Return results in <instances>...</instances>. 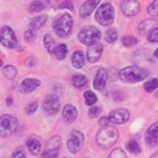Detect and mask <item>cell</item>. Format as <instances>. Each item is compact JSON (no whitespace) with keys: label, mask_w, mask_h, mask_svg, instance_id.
<instances>
[{"label":"cell","mask_w":158,"mask_h":158,"mask_svg":"<svg viewBox=\"0 0 158 158\" xmlns=\"http://www.w3.org/2000/svg\"><path fill=\"white\" fill-rule=\"evenodd\" d=\"M7 103L8 106H11L12 105L13 103V99L11 98V97H9L7 99Z\"/></svg>","instance_id":"41"},{"label":"cell","mask_w":158,"mask_h":158,"mask_svg":"<svg viewBox=\"0 0 158 158\" xmlns=\"http://www.w3.org/2000/svg\"><path fill=\"white\" fill-rule=\"evenodd\" d=\"M85 143V138L80 131H73L67 140V148L73 154H77L80 151Z\"/></svg>","instance_id":"7"},{"label":"cell","mask_w":158,"mask_h":158,"mask_svg":"<svg viewBox=\"0 0 158 158\" xmlns=\"http://www.w3.org/2000/svg\"><path fill=\"white\" fill-rule=\"evenodd\" d=\"M101 111L100 109L97 106L92 107L88 111V115L91 118H96L100 115Z\"/></svg>","instance_id":"38"},{"label":"cell","mask_w":158,"mask_h":158,"mask_svg":"<svg viewBox=\"0 0 158 158\" xmlns=\"http://www.w3.org/2000/svg\"><path fill=\"white\" fill-rule=\"evenodd\" d=\"M44 9V4L40 1H34L29 6V10L32 13H40Z\"/></svg>","instance_id":"31"},{"label":"cell","mask_w":158,"mask_h":158,"mask_svg":"<svg viewBox=\"0 0 158 158\" xmlns=\"http://www.w3.org/2000/svg\"><path fill=\"white\" fill-rule=\"evenodd\" d=\"M38 107V103L37 102H32L30 103L26 107V112L28 114H31L36 111Z\"/></svg>","instance_id":"37"},{"label":"cell","mask_w":158,"mask_h":158,"mask_svg":"<svg viewBox=\"0 0 158 158\" xmlns=\"http://www.w3.org/2000/svg\"><path fill=\"white\" fill-rule=\"evenodd\" d=\"M147 11L151 16L158 15V0H154V2L148 6Z\"/></svg>","instance_id":"34"},{"label":"cell","mask_w":158,"mask_h":158,"mask_svg":"<svg viewBox=\"0 0 158 158\" xmlns=\"http://www.w3.org/2000/svg\"><path fill=\"white\" fill-rule=\"evenodd\" d=\"M145 142L150 148L158 145V123H154L148 128L145 135Z\"/></svg>","instance_id":"12"},{"label":"cell","mask_w":158,"mask_h":158,"mask_svg":"<svg viewBox=\"0 0 158 158\" xmlns=\"http://www.w3.org/2000/svg\"><path fill=\"white\" fill-rule=\"evenodd\" d=\"M121 7L125 15L132 17L139 12L140 6L137 0H123L121 4Z\"/></svg>","instance_id":"11"},{"label":"cell","mask_w":158,"mask_h":158,"mask_svg":"<svg viewBox=\"0 0 158 158\" xmlns=\"http://www.w3.org/2000/svg\"><path fill=\"white\" fill-rule=\"evenodd\" d=\"M110 122V121L109 119V117L107 118L106 117H103L101 118H100V120L98 121V124L102 127H105L108 126V124Z\"/></svg>","instance_id":"39"},{"label":"cell","mask_w":158,"mask_h":158,"mask_svg":"<svg viewBox=\"0 0 158 158\" xmlns=\"http://www.w3.org/2000/svg\"><path fill=\"white\" fill-rule=\"evenodd\" d=\"M17 69L13 65H7L3 69L4 76L8 79H13L17 75Z\"/></svg>","instance_id":"26"},{"label":"cell","mask_w":158,"mask_h":158,"mask_svg":"<svg viewBox=\"0 0 158 158\" xmlns=\"http://www.w3.org/2000/svg\"><path fill=\"white\" fill-rule=\"evenodd\" d=\"M154 56L158 59V49H156L154 52Z\"/></svg>","instance_id":"43"},{"label":"cell","mask_w":158,"mask_h":158,"mask_svg":"<svg viewBox=\"0 0 158 158\" xmlns=\"http://www.w3.org/2000/svg\"><path fill=\"white\" fill-rule=\"evenodd\" d=\"M156 24V21L153 19H148L142 21L138 26V32L141 35L149 32L151 30L154 28Z\"/></svg>","instance_id":"20"},{"label":"cell","mask_w":158,"mask_h":158,"mask_svg":"<svg viewBox=\"0 0 158 158\" xmlns=\"http://www.w3.org/2000/svg\"><path fill=\"white\" fill-rule=\"evenodd\" d=\"M103 51V45L100 43H97L90 46L87 50V59L90 63H95L99 60Z\"/></svg>","instance_id":"14"},{"label":"cell","mask_w":158,"mask_h":158,"mask_svg":"<svg viewBox=\"0 0 158 158\" xmlns=\"http://www.w3.org/2000/svg\"><path fill=\"white\" fill-rule=\"evenodd\" d=\"M19 123L16 117L10 115H4L0 118V134L3 138H7L15 132Z\"/></svg>","instance_id":"6"},{"label":"cell","mask_w":158,"mask_h":158,"mask_svg":"<svg viewBox=\"0 0 158 158\" xmlns=\"http://www.w3.org/2000/svg\"><path fill=\"white\" fill-rule=\"evenodd\" d=\"M0 40L3 46L9 49H13L17 46V40L15 34L8 26H5L1 29Z\"/></svg>","instance_id":"8"},{"label":"cell","mask_w":158,"mask_h":158,"mask_svg":"<svg viewBox=\"0 0 158 158\" xmlns=\"http://www.w3.org/2000/svg\"><path fill=\"white\" fill-rule=\"evenodd\" d=\"M108 79V73L104 68H101L98 71L93 86L96 90L100 91L104 89Z\"/></svg>","instance_id":"13"},{"label":"cell","mask_w":158,"mask_h":158,"mask_svg":"<svg viewBox=\"0 0 158 158\" xmlns=\"http://www.w3.org/2000/svg\"><path fill=\"white\" fill-rule=\"evenodd\" d=\"M61 145V138L59 136H53L46 142L45 150L48 151H59Z\"/></svg>","instance_id":"18"},{"label":"cell","mask_w":158,"mask_h":158,"mask_svg":"<svg viewBox=\"0 0 158 158\" xmlns=\"http://www.w3.org/2000/svg\"><path fill=\"white\" fill-rule=\"evenodd\" d=\"M84 97H85L86 105L88 106L94 105L97 102V97L95 94L92 91L85 92L84 94Z\"/></svg>","instance_id":"29"},{"label":"cell","mask_w":158,"mask_h":158,"mask_svg":"<svg viewBox=\"0 0 158 158\" xmlns=\"http://www.w3.org/2000/svg\"><path fill=\"white\" fill-rule=\"evenodd\" d=\"M88 82V79L86 76L82 75H77L73 76L72 78L73 85L78 88L85 86Z\"/></svg>","instance_id":"24"},{"label":"cell","mask_w":158,"mask_h":158,"mask_svg":"<svg viewBox=\"0 0 158 158\" xmlns=\"http://www.w3.org/2000/svg\"><path fill=\"white\" fill-rule=\"evenodd\" d=\"M107 158H127L125 151L120 148L113 150Z\"/></svg>","instance_id":"32"},{"label":"cell","mask_w":158,"mask_h":158,"mask_svg":"<svg viewBox=\"0 0 158 158\" xmlns=\"http://www.w3.org/2000/svg\"><path fill=\"white\" fill-rule=\"evenodd\" d=\"M118 138V131L113 126L102 127L96 136L97 144L103 148H109L115 144Z\"/></svg>","instance_id":"2"},{"label":"cell","mask_w":158,"mask_h":158,"mask_svg":"<svg viewBox=\"0 0 158 158\" xmlns=\"http://www.w3.org/2000/svg\"><path fill=\"white\" fill-rule=\"evenodd\" d=\"M118 37V34L117 30L115 28H110L107 30V32H106L105 36V40L108 43H113L117 40Z\"/></svg>","instance_id":"28"},{"label":"cell","mask_w":158,"mask_h":158,"mask_svg":"<svg viewBox=\"0 0 158 158\" xmlns=\"http://www.w3.org/2000/svg\"><path fill=\"white\" fill-rule=\"evenodd\" d=\"M149 72L146 69L138 66H130L123 69L119 73V78L123 82L135 83L146 79Z\"/></svg>","instance_id":"1"},{"label":"cell","mask_w":158,"mask_h":158,"mask_svg":"<svg viewBox=\"0 0 158 158\" xmlns=\"http://www.w3.org/2000/svg\"><path fill=\"white\" fill-rule=\"evenodd\" d=\"M11 158H27L25 153L21 150H17L13 153Z\"/></svg>","instance_id":"40"},{"label":"cell","mask_w":158,"mask_h":158,"mask_svg":"<svg viewBox=\"0 0 158 158\" xmlns=\"http://www.w3.org/2000/svg\"><path fill=\"white\" fill-rule=\"evenodd\" d=\"M44 44L46 50L50 54L55 53L57 49L56 44L54 40L49 34H46L44 38Z\"/></svg>","instance_id":"23"},{"label":"cell","mask_w":158,"mask_h":158,"mask_svg":"<svg viewBox=\"0 0 158 158\" xmlns=\"http://www.w3.org/2000/svg\"><path fill=\"white\" fill-rule=\"evenodd\" d=\"M85 56L81 50H77L74 52L71 57V63L74 67L80 69L85 65Z\"/></svg>","instance_id":"19"},{"label":"cell","mask_w":158,"mask_h":158,"mask_svg":"<svg viewBox=\"0 0 158 158\" xmlns=\"http://www.w3.org/2000/svg\"><path fill=\"white\" fill-rule=\"evenodd\" d=\"M40 85V81L36 78H26L21 84L22 90L26 93H31Z\"/></svg>","instance_id":"17"},{"label":"cell","mask_w":158,"mask_h":158,"mask_svg":"<svg viewBox=\"0 0 158 158\" xmlns=\"http://www.w3.org/2000/svg\"><path fill=\"white\" fill-rule=\"evenodd\" d=\"M96 21L103 26H109L114 21V9L110 3H103L98 8L96 13Z\"/></svg>","instance_id":"4"},{"label":"cell","mask_w":158,"mask_h":158,"mask_svg":"<svg viewBox=\"0 0 158 158\" xmlns=\"http://www.w3.org/2000/svg\"><path fill=\"white\" fill-rule=\"evenodd\" d=\"M60 109V102L56 95H48L43 103V110L47 115H52L57 113Z\"/></svg>","instance_id":"9"},{"label":"cell","mask_w":158,"mask_h":158,"mask_svg":"<svg viewBox=\"0 0 158 158\" xmlns=\"http://www.w3.org/2000/svg\"><path fill=\"white\" fill-rule=\"evenodd\" d=\"M78 115V112L75 107L73 105L68 104L63 108L62 112L63 119L65 123H71L76 120Z\"/></svg>","instance_id":"16"},{"label":"cell","mask_w":158,"mask_h":158,"mask_svg":"<svg viewBox=\"0 0 158 158\" xmlns=\"http://www.w3.org/2000/svg\"><path fill=\"white\" fill-rule=\"evenodd\" d=\"M48 17L46 15H41L34 17L31 20V23H30V27L34 31H38V30L41 28L44 25Z\"/></svg>","instance_id":"22"},{"label":"cell","mask_w":158,"mask_h":158,"mask_svg":"<svg viewBox=\"0 0 158 158\" xmlns=\"http://www.w3.org/2000/svg\"><path fill=\"white\" fill-rule=\"evenodd\" d=\"M130 118V113L126 109L118 108L112 111L109 115L110 122L117 125H121L127 123Z\"/></svg>","instance_id":"10"},{"label":"cell","mask_w":158,"mask_h":158,"mask_svg":"<svg viewBox=\"0 0 158 158\" xmlns=\"http://www.w3.org/2000/svg\"><path fill=\"white\" fill-rule=\"evenodd\" d=\"M67 52L68 49L65 44H61V45L57 47L55 54L57 59H59V60H63V59L66 57Z\"/></svg>","instance_id":"27"},{"label":"cell","mask_w":158,"mask_h":158,"mask_svg":"<svg viewBox=\"0 0 158 158\" xmlns=\"http://www.w3.org/2000/svg\"><path fill=\"white\" fill-rule=\"evenodd\" d=\"M150 158H158V150L156 151Z\"/></svg>","instance_id":"42"},{"label":"cell","mask_w":158,"mask_h":158,"mask_svg":"<svg viewBox=\"0 0 158 158\" xmlns=\"http://www.w3.org/2000/svg\"><path fill=\"white\" fill-rule=\"evenodd\" d=\"M148 40L150 42H158V27L152 30L150 32Z\"/></svg>","instance_id":"36"},{"label":"cell","mask_w":158,"mask_h":158,"mask_svg":"<svg viewBox=\"0 0 158 158\" xmlns=\"http://www.w3.org/2000/svg\"><path fill=\"white\" fill-rule=\"evenodd\" d=\"M73 18L68 13L63 14L53 24V31L59 37H65L71 32L73 27Z\"/></svg>","instance_id":"5"},{"label":"cell","mask_w":158,"mask_h":158,"mask_svg":"<svg viewBox=\"0 0 158 158\" xmlns=\"http://www.w3.org/2000/svg\"><path fill=\"white\" fill-rule=\"evenodd\" d=\"M102 34L99 30L93 26H87L82 28L78 34V40L86 46H91L98 43Z\"/></svg>","instance_id":"3"},{"label":"cell","mask_w":158,"mask_h":158,"mask_svg":"<svg viewBox=\"0 0 158 158\" xmlns=\"http://www.w3.org/2000/svg\"><path fill=\"white\" fill-rule=\"evenodd\" d=\"M122 42L123 44L124 45L125 47H131L136 45V44L138 43V40L134 36H124L122 38Z\"/></svg>","instance_id":"33"},{"label":"cell","mask_w":158,"mask_h":158,"mask_svg":"<svg viewBox=\"0 0 158 158\" xmlns=\"http://www.w3.org/2000/svg\"><path fill=\"white\" fill-rule=\"evenodd\" d=\"M144 88L147 92H152L158 88V79L152 78L145 82Z\"/></svg>","instance_id":"30"},{"label":"cell","mask_w":158,"mask_h":158,"mask_svg":"<svg viewBox=\"0 0 158 158\" xmlns=\"http://www.w3.org/2000/svg\"><path fill=\"white\" fill-rule=\"evenodd\" d=\"M27 147L28 151L32 155H38L41 150V144L39 140L36 139H30L27 142Z\"/></svg>","instance_id":"21"},{"label":"cell","mask_w":158,"mask_h":158,"mask_svg":"<svg viewBox=\"0 0 158 158\" xmlns=\"http://www.w3.org/2000/svg\"><path fill=\"white\" fill-rule=\"evenodd\" d=\"M36 32L35 31L32 29H29L24 34V40L27 42H32L36 38Z\"/></svg>","instance_id":"35"},{"label":"cell","mask_w":158,"mask_h":158,"mask_svg":"<svg viewBox=\"0 0 158 158\" xmlns=\"http://www.w3.org/2000/svg\"><path fill=\"white\" fill-rule=\"evenodd\" d=\"M126 148L128 152L134 155H138L140 154L141 152L140 145L135 140H131L128 142L126 145Z\"/></svg>","instance_id":"25"},{"label":"cell","mask_w":158,"mask_h":158,"mask_svg":"<svg viewBox=\"0 0 158 158\" xmlns=\"http://www.w3.org/2000/svg\"><path fill=\"white\" fill-rule=\"evenodd\" d=\"M101 0H87L79 9V15L82 18H87L94 11Z\"/></svg>","instance_id":"15"}]
</instances>
